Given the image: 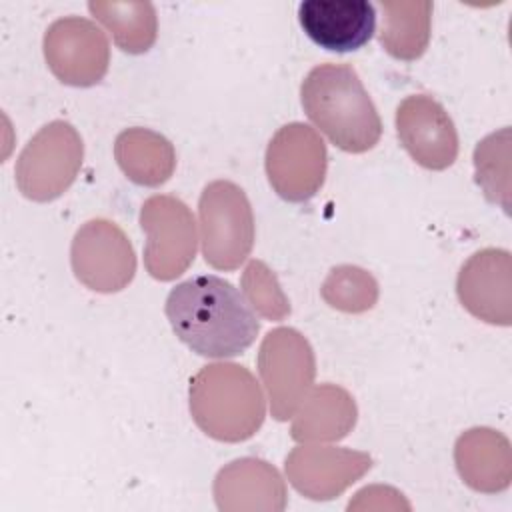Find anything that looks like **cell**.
I'll return each instance as SVG.
<instances>
[{
    "mask_svg": "<svg viewBox=\"0 0 512 512\" xmlns=\"http://www.w3.org/2000/svg\"><path fill=\"white\" fill-rule=\"evenodd\" d=\"M164 310L174 334L192 352L206 358L242 354L254 344L260 330L242 292L214 274L176 284Z\"/></svg>",
    "mask_w": 512,
    "mask_h": 512,
    "instance_id": "obj_1",
    "label": "cell"
},
{
    "mask_svg": "<svg viewBox=\"0 0 512 512\" xmlns=\"http://www.w3.org/2000/svg\"><path fill=\"white\" fill-rule=\"evenodd\" d=\"M300 102L316 128L344 152H366L382 136L378 110L350 64L314 66L302 80Z\"/></svg>",
    "mask_w": 512,
    "mask_h": 512,
    "instance_id": "obj_2",
    "label": "cell"
},
{
    "mask_svg": "<svg viewBox=\"0 0 512 512\" xmlns=\"http://www.w3.org/2000/svg\"><path fill=\"white\" fill-rule=\"evenodd\" d=\"M190 414L204 434L222 442H242L262 426L266 406L246 366L216 362L190 380Z\"/></svg>",
    "mask_w": 512,
    "mask_h": 512,
    "instance_id": "obj_3",
    "label": "cell"
},
{
    "mask_svg": "<svg viewBox=\"0 0 512 512\" xmlns=\"http://www.w3.org/2000/svg\"><path fill=\"white\" fill-rule=\"evenodd\" d=\"M198 216L206 264L216 270H236L254 246V214L244 190L230 180L206 184Z\"/></svg>",
    "mask_w": 512,
    "mask_h": 512,
    "instance_id": "obj_4",
    "label": "cell"
},
{
    "mask_svg": "<svg viewBox=\"0 0 512 512\" xmlns=\"http://www.w3.org/2000/svg\"><path fill=\"white\" fill-rule=\"evenodd\" d=\"M82 138L70 122L42 126L18 156L14 174L20 192L36 202L58 198L82 166Z\"/></svg>",
    "mask_w": 512,
    "mask_h": 512,
    "instance_id": "obj_5",
    "label": "cell"
},
{
    "mask_svg": "<svg viewBox=\"0 0 512 512\" xmlns=\"http://www.w3.org/2000/svg\"><path fill=\"white\" fill-rule=\"evenodd\" d=\"M258 372L270 398L272 416L276 420L292 418L316 374L310 342L294 328L270 330L260 344Z\"/></svg>",
    "mask_w": 512,
    "mask_h": 512,
    "instance_id": "obj_6",
    "label": "cell"
},
{
    "mask_svg": "<svg viewBox=\"0 0 512 512\" xmlns=\"http://www.w3.org/2000/svg\"><path fill=\"white\" fill-rule=\"evenodd\" d=\"M326 144L302 122L282 126L266 148V174L276 194L288 202L310 200L326 176Z\"/></svg>",
    "mask_w": 512,
    "mask_h": 512,
    "instance_id": "obj_7",
    "label": "cell"
},
{
    "mask_svg": "<svg viewBox=\"0 0 512 512\" xmlns=\"http://www.w3.org/2000/svg\"><path fill=\"white\" fill-rule=\"evenodd\" d=\"M146 232L144 264L156 280H174L196 254V226L188 206L174 196H150L140 210Z\"/></svg>",
    "mask_w": 512,
    "mask_h": 512,
    "instance_id": "obj_8",
    "label": "cell"
},
{
    "mask_svg": "<svg viewBox=\"0 0 512 512\" xmlns=\"http://www.w3.org/2000/svg\"><path fill=\"white\" fill-rule=\"evenodd\" d=\"M44 58L52 74L70 86L98 84L110 64L106 34L88 18L64 16L44 32Z\"/></svg>",
    "mask_w": 512,
    "mask_h": 512,
    "instance_id": "obj_9",
    "label": "cell"
},
{
    "mask_svg": "<svg viewBox=\"0 0 512 512\" xmlns=\"http://www.w3.org/2000/svg\"><path fill=\"white\" fill-rule=\"evenodd\" d=\"M76 278L96 292H118L134 278L136 256L126 234L110 220H88L78 228L72 250Z\"/></svg>",
    "mask_w": 512,
    "mask_h": 512,
    "instance_id": "obj_10",
    "label": "cell"
},
{
    "mask_svg": "<svg viewBox=\"0 0 512 512\" xmlns=\"http://www.w3.org/2000/svg\"><path fill=\"white\" fill-rule=\"evenodd\" d=\"M396 130L406 152L428 170H444L458 156V134L444 106L426 96L412 94L398 104Z\"/></svg>",
    "mask_w": 512,
    "mask_h": 512,
    "instance_id": "obj_11",
    "label": "cell"
},
{
    "mask_svg": "<svg viewBox=\"0 0 512 512\" xmlns=\"http://www.w3.org/2000/svg\"><path fill=\"white\" fill-rule=\"evenodd\" d=\"M298 22L314 44L344 54L370 42L376 8L368 0H304L298 6Z\"/></svg>",
    "mask_w": 512,
    "mask_h": 512,
    "instance_id": "obj_12",
    "label": "cell"
},
{
    "mask_svg": "<svg viewBox=\"0 0 512 512\" xmlns=\"http://www.w3.org/2000/svg\"><path fill=\"white\" fill-rule=\"evenodd\" d=\"M372 458L346 448L298 446L286 458V472L294 488L308 498L328 500L370 470Z\"/></svg>",
    "mask_w": 512,
    "mask_h": 512,
    "instance_id": "obj_13",
    "label": "cell"
},
{
    "mask_svg": "<svg viewBox=\"0 0 512 512\" xmlns=\"http://www.w3.org/2000/svg\"><path fill=\"white\" fill-rule=\"evenodd\" d=\"M462 306L490 324H510V254L486 248L468 258L456 282Z\"/></svg>",
    "mask_w": 512,
    "mask_h": 512,
    "instance_id": "obj_14",
    "label": "cell"
},
{
    "mask_svg": "<svg viewBox=\"0 0 512 512\" xmlns=\"http://www.w3.org/2000/svg\"><path fill=\"white\" fill-rule=\"evenodd\" d=\"M302 402L290 430V436L298 442L340 440L356 424L354 398L340 386L320 384Z\"/></svg>",
    "mask_w": 512,
    "mask_h": 512,
    "instance_id": "obj_15",
    "label": "cell"
},
{
    "mask_svg": "<svg viewBox=\"0 0 512 512\" xmlns=\"http://www.w3.org/2000/svg\"><path fill=\"white\" fill-rule=\"evenodd\" d=\"M114 154L122 172L136 184H164L176 166L172 144L158 132L146 128H128L118 134Z\"/></svg>",
    "mask_w": 512,
    "mask_h": 512,
    "instance_id": "obj_16",
    "label": "cell"
},
{
    "mask_svg": "<svg viewBox=\"0 0 512 512\" xmlns=\"http://www.w3.org/2000/svg\"><path fill=\"white\" fill-rule=\"evenodd\" d=\"M380 44L398 60H416L430 40L432 2L428 0H382Z\"/></svg>",
    "mask_w": 512,
    "mask_h": 512,
    "instance_id": "obj_17",
    "label": "cell"
},
{
    "mask_svg": "<svg viewBox=\"0 0 512 512\" xmlns=\"http://www.w3.org/2000/svg\"><path fill=\"white\" fill-rule=\"evenodd\" d=\"M88 10L128 54H142L156 40L158 20L150 2H88Z\"/></svg>",
    "mask_w": 512,
    "mask_h": 512,
    "instance_id": "obj_18",
    "label": "cell"
},
{
    "mask_svg": "<svg viewBox=\"0 0 512 512\" xmlns=\"http://www.w3.org/2000/svg\"><path fill=\"white\" fill-rule=\"evenodd\" d=\"M216 500L224 496H278L284 500L280 474L264 460L242 458L230 462L216 476Z\"/></svg>",
    "mask_w": 512,
    "mask_h": 512,
    "instance_id": "obj_19",
    "label": "cell"
},
{
    "mask_svg": "<svg viewBox=\"0 0 512 512\" xmlns=\"http://www.w3.org/2000/svg\"><path fill=\"white\" fill-rule=\"evenodd\" d=\"M324 300L344 312L370 310L378 298L376 280L358 266H338L322 286Z\"/></svg>",
    "mask_w": 512,
    "mask_h": 512,
    "instance_id": "obj_20",
    "label": "cell"
},
{
    "mask_svg": "<svg viewBox=\"0 0 512 512\" xmlns=\"http://www.w3.org/2000/svg\"><path fill=\"white\" fill-rule=\"evenodd\" d=\"M250 304L266 318L280 320L290 314V304L282 294L276 276L260 260H252L242 278Z\"/></svg>",
    "mask_w": 512,
    "mask_h": 512,
    "instance_id": "obj_21",
    "label": "cell"
}]
</instances>
